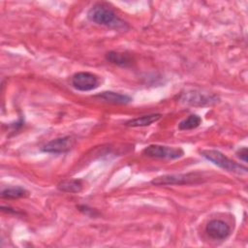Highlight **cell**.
<instances>
[{
	"label": "cell",
	"instance_id": "obj_1",
	"mask_svg": "<svg viewBox=\"0 0 248 248\" xmlns=\"http://www.w3.org/2000/svg\"><path fill=\"white\" fill-rule=\"evenodd\" d=\"M87 17L90 21L104 25L116 30H126L128 28L127 23L119 18L117 15L108 7L97 4L94 5L87 13Z\"/></svg>",
	"mask_w": 248,
	"mask_h": 248
},
{
	"label": "cell",
	"instance_id": "obj_2",
	"mask_svg": "<svg viewBox=\"0 0 248 248\" xmlns=\"http://www.w3.org/2000/svg\"><path fill=\"white\" fill-rule=\"evenodd\" d=\"M200 153L202 157L213 163L214 165L218 166L221 169L226 170L227 171L237 173V174H246L247 173V168L237 164L236 162L232 161V159L228 158L226 155H224L222 152L215 150V149H203L201 150Z\"/></svg>",
	"mask_w": 248,
	"mask_h": 248
},
{
	"label": "cell",
	"instance_id": "obj_3",
	"mask_svg": "<svg viewBox=\"0 0 248 248\" xmlns=\"http://www.w3.org/2000/svg\"><path fill=\"white\" fill-rule=\"evenodd\" d=\"M202 174L200 172H188V173H174L160 175L151 180V184L156 186L165 185H184L195 184L202 181Z\"/></svg>",
	"mask_w": 248,
	"mask_h": 248
},
{
	"label": "cell",
	"instance_id": "obj_4",
	"mask_svg": "<svg viewBox=\"0 0 248 248\" xmlns=\"http://www.w3.org/2000/svg\"><path fill=\"white\" fill-rule=\"evenodd\" d=\"M142 155L156 159H177L184 155V151L180 147H171L160 144H150L142 150Z\"/></svg>",
	"mask_w": 248,
	"mask_h": 248
},
{
	"label": "cell",
	"instance_id": "obj_5",
	"mask_svg": "<svg viewBox=\"0 0 248 248\" xmlns=\"http://www.w3.org/2000/svg\"><path fill=\"white\" fill-rule=\"evenodd\" d=\"M71 83L77 90L90 91L99 86L100 79L95 74L89 72H78L72 77Z\"/></svg>",
	"mask_w": 248,
	"mask_h": 248
},
{
	"label": "cell",
	"instance_id": "obj_6",
	"mask_svg": "<svg viewBox=\"0 0 248 248\" xmlns=\"http://www.w3.org/2000/svg\"><path fill=\"white\" fill-rule=\"evenodd\" d=\"M76 144V140L72 136H65L61 138H56L51 140L46 144H45L42 148L44 152L47 153H65L70 151Z\"/></svg>",
	"mask_w": 248,
	"mask_h": 248
},
{
	"label": "cell",
	"instance_id": "obj_7",
	"mask_svg": "<svg viewBox=\"0 0 248 248\" xmlns=\"http://www.w3.org/2000/svg\"><path fill=\"white\" fill-rule=\"evenodd\" d=\"M219 98L214 94L202 93L200 91H191L184 93L181 101L191 106H208L217 103Z\"/></svg>",
	"mask_w": 248,
	"mask_h": 248
},
{
	"label": "cell",
	"instance_id": "obj_8",
	"mask_svg": "<svg viewBox=\"0 0 248 248\" xmlns=\"http://www.w3.org/2000/svg\"><path fill=\"white\" fill-rule=\"evenodd\" d=\"M205 232L212 239L223 240L230 235L231 229L226 222L214 219L207 223L205 227Z\"/></svg>",
	"mask_w": 248,
	"mask_h": 248
},
{
	"label": "cell",
	"instance_id": "obj_9",
	"mask_svg": "<svg viewBox=\"0 0 248 248\" xmlns=\"http://www.w3.org/2000/svg\"><path fill=\"white\" fill-rule=\"evenodd\" d=\"M96 98H100L105 102L116 105H126L132 102V98L126 94H120L113 91H104L95 96Z\"/></svg>",
	"mask_w": 248,
	"mask_h": 248
},
{
	"label": "cell",
	"instance_id": "obj_10",
	"mask_svg": "<svg viewBox=\"0 0 248 248\" xmlns=\"http://www.w3.org/2000/svg\"><path fill=\"white\" fill-rule=\"evenodd\" d=\"M106 59L108 62L120 67H130L134 62V59L131 55L118 51H108L106 54Z\"/></svg>",
	"mask_w": 248,
	"mask_h": 248
},
{
	"label": "cell",
	"instance_id": "obj_11",
	"mask_svg": "<svg viewBox=\"0 0 248 248\" xmlns=\"http://www.w3.org/2000/svg\"><path fill=\"white\" fill-rule=\"evenodd\" d=\"M162 117V114L160 113H152V114H146L142 115L134 119H130L125 122V126L128 127H144L148 126L154 122H157Z\"/></svg>",
	"mask_w": 248,
	"mask_h": 248
},
{
	"label": "cell",
	"instance_id": "obj_12",
	"mask_svg": "<svg viewBox=\"0 0 248 248\" xmlns=\"http://www.w3.org/2000/svg\"><path fill=\"white\" fill-rule=\"evenodd\" d=\"M58 190L66 193H79L83 188L80 179H65L57 184Z\"/></svg>",
	"mask_w": 248,
	"mask_h": 248
},
{
	"label": "cell",
	"instance_id": "obj_13",
	"mask_svg": "<svg viewBox=\"0 0 248 248\" xmlns=\"http://www.w3.org/2000/svg\"><path fill=\"white\" fill-rule=\"evenodd\" d=\"M28 195V191L21 186L8 187L2 190L1 197L3 199H19L24 198Z\"/></svg>",
	"mask_w": 248,
	"mask_h": 248
},
{
	"label": "cell",
	"instance_id": "obj_14",
	"mask_svg": "<svg viewBox=\"0 0 248 248\" xmlns=\"http://www.w3.org/2000/svg\"><path fill=\"white\" fill-rule=\"evenodd\" d=\"M202 123V118L197 114H191L178 124L179 130H192L198 128Z\"/></svg>",
	"mask_w": 248,
	"mask_h": 248
},
{
	"label": "cell",
	"instance_id": "obj_15",
	"mask_svg": "<svg viewBox=\"0 0 248 248\" xmlns=\"http://www.w3.org/2000/svg\"><path fill=\"white\" fill-rule=\"evenodd\" d=\"M236 156L242 160L243 162H247V148L246 147H242V148H239L237 151H236Z\"/></svg>",
	"mask_w": 248,
	"mask_h": 248
}]
</instances>
